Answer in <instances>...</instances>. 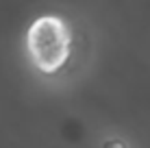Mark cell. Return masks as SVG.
I'll use <instances>...</instances> for the list:
<instances>
[{
    "instance_id": "7a4b0ae2",
    "label": "cell",
    "mask_w": 150,
    "mask_h": 148,
    "mask_svg": "<svg viewBox=\"0 0 150 148\" xmlns=\"http://www.w3.org/2000/svg\"><path fill=\"white\" fill-rule=\"evenodd\" d=\"M105 148H128L124 142H117V140H111V142H107Z\"/></svg>"
},
{
    "instance_id": "6da1fadb",
    "label": "cell",
    "mask_w": 150,
    "mask_h": 148,
    "mask_svg": "<svg viewBox=\"0 0 150 148\" xmlns=\"http://www.w3.org/2000/svg\"><path fill=\"white\" fill-rule=\"evenodd\" d=\"M26 52L33 68L39 74H59L72 55L70 24L54 13L39 15L26 30Z\"/></svg>"
}]
</instances>
